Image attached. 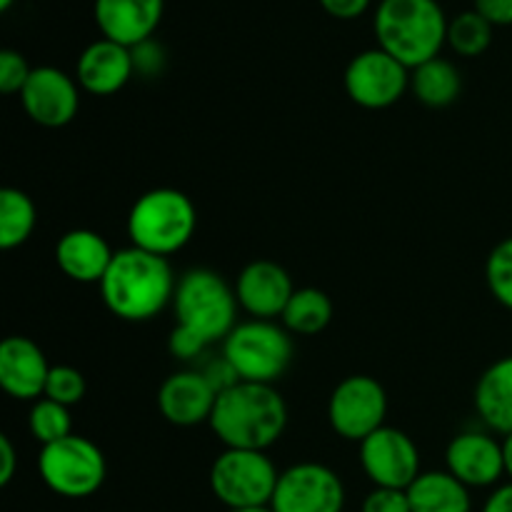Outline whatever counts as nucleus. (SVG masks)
I'll return each instance as SVG.
<instances>
[{
    "mask_svg": "<svg viewBox=\"0 0 512 512\" xmlns=\"http://www.w3.org/2000/svg\"><path fill=\"white\" fill-rule=\"evenodd\" d=\"M410 93L428 108H448L463 93V75L455 63L438 55L410 70Z\"/></svg>",
    "mask_w": 512,
    "mask_h": 512,
    "instance_id": "23",
    "label": "nucleus"
},
{
    "mask_svg": "<svg viewBox=\"0 0 512 512\" xmlns=\"http://www.w3.org/2000/svg\"><path fill=\"white\" fill-rule=\"evenodd\" d=\"M13 3L15 0H0V10H10L13 8Z\"/></svg>",
    "mask_w": 512,
    "mask_h": 512,
    "instance_id": "41",
    "label": "nucleus"
},
{
    "mask_svg": "<svg viewBox=\"0 0 512 512\" xmlns=\"http://www.w3.org/2000/svg\"><path fill=\"white\" fill-rule=\"evenodd\" d=\"M198 210L175 188H155L140 195L128 213V238L133 248L170 258L193 240Z\"/></svg>",
    "mask_w": 512,
    "mask_h": 512,
    "instance_id": "5",
    "label": "nucleus"
},
{
    "mask_svg": "<svg viewBox=\"0 0 512 512\" xmlns=\"http://www.w3.org/2000/svg\"><path fill=\"white\" fill-rule=\"evenodd\" d=\"M288 405L275 385L243 383L218 395L210 430L225 448L268 453L288 428Z\"/></svg>",
    "mask_w": 512,
    "mask_h": 512,
    "instance_id": "2",
    "label": "nucleus"
},
{
    "mask_svg": "<svg viewBox=\"0 0 512 512\" xmlns=\"http://www.w3.org/2000/svg\"><path fill=\"white\" fill-rule=\"evenodd\" d=\"M475 413L490 428V433H512V355L495 360L485 368L475 385Z\"/></svg>",
    "mask_w": 512,
    "mask_h": 512,
    "instance_id": "21",
    "label": "nucleus"
},
{
    "mask_svg": "<svg viewBox=\"0 0 512 512\" xmlns=\"http://www.w3.org/2000/svg\"><path fill=\"white\" fill-rule=\"evenodd\" d=\"M38 473L50 493L68 500H83L103 488L108 463L93 440L68 435L58 443L40 448Z\"/></svg>",
    "mask_w": 512,
    "mask_h": 512,
    "instance_id": "7",
    "label": "nucleus"
},
{
    "mask_svg": "<svg viewBox=\"0 0 512 512\" xmlns=\"http://www.w3.org/2000/svg\"><path fill=\"white\" fill-rule=\"evenodd\" d=\"M278 468L268 453L225 448L210 465V490L228 510L265 508L278 488Z\"/></svg>",
    "mask_w": 512,
    "mask_h": 512,
    "instance_id": "8",
    "label": "nucleus"
},
{
    "mask_svg": "<svg viewBox=\"0 0 512 512\" xmlns=\"http://www.w3.org/2000/svg\"><path fill=\"white\" fill-rule=\"evenodd\" d=\"M53 365L38 343L23 335H10L0 345V388L15 400L35 403L45 395V383Z\"/></svg>",
    "mask_w": 512,
    "mask_h": 512,
    "instance_id": "18",
    "label": "nucleus"
},
{
    "mask_svg": "<svg viewBox=\"0 0 512 512\" xmlns=\"http://www.w3.org/2000/svg\"><path fill=\"white\" fill-rule=\"evenodd\" d=\"M283 328L293 335L313 338L333 320V300L320 288H295L288 308L283 310Z\"/></svg>",
    "mask_w": 512,
    "mask_h": 512,
    "instance_id": "24",
    "label": "nucleus"
},
{
    "mask_svg": "<svg viewBox=\"0 0 512 512\" xmlns=\"http://www.w3.org/2000/svg\"><path fill=\"white\" fill-rule=\"evenodd\" d=\"M495 25L478 10H463L448 23V45L460 58H480L493 43Z\"/></svg>",
    "mask_w": 512,
    "mask_h": 512,
    "instance_id": "26",
    "label": "nucleus"
},
{
    "mask_svg": "<svg viewBox=\"0 0 512 512\" xmlns=\"http://www.w3.org/2000/svg\"><path fill=\"white\" fill-rule=\"evenodd\" d=\"M473 8L495 28L512 25V0H473Z\"/></svg>",
    "mask_w": 512,
    "mask_h": 512,
    "instance_id": "35",
    "label": "nucleus"
},
{
    "mask_svg": "<svg viewBox=\"0 0 512 512\" xmlns=\"http://www.w3.org/2000/svg\"><path fill=\"white\" fill-rule=\"evenodd\" d=\"M115 250L100 233L88 228L68 230L55 245V263L73 283H98L108 273Z\"/></svg>",
    "mask_w": 512,
    "mask_h": 512,
    "instance_id": "20",
    "label": "nucleus"
},
{
    "mask_svg": "<svg viewBox=\"0 0 512 512\" xmlns=\"http://www.w3.org/2000/svg\"><path fill=\"white\" fill-rule=\"evenodd\" d=\"M38 223V210L20 188L0 190V248L15 250L28 243Z\"/></svg>",
    "mask_w": 512,
    "mask_h": 512,
    "instance_id": "25",
    "label": "nucleus"
},
{
    "mask_svg": "<svg viewBox=\"0 0 512 512\" xmlns=\"http://www.w3.org/2000/svg\"><path fill=\"white\" fill-rule=\"evenodd\" d=\"M503 453H505V475H508L512 483V433L503 438Z\"/></svg>",
    "mask_w": 512,
    "mask_h": 512,
    "instance_id": "39",
    "label": "nucleus"
},
{
    "mask_svg": "<svg viewBox=\"0 0 512 512\" xmlns=\"http://www.w3.org/2000/svg\"><path fill=\"white\" fill-rule=\"evenodd\" d=\"M85 375L80 373L73 365H53L48 375V383H45V395L43 398L55 400V403L65 405V408H73L80 400L85 398Z\"/></svg>",
    "mask_w": 512,
    "mask_h": 512,
    "instance_id": "29",
    "label": "nucleus"
},
{
    "mask_svg": "<svg viewBox=\"0 0 512 512\" xmlns=\"http://www.w3.org/2000/svg\"><path fill=\"white\" fill-rule=\"evenodd\" d=\"M238 298L235 288H230L210 268H193L178 280L173 298L175 328L195 335L205 345L223 343L238 325Z\"/></svg>",
    "mask_w": 512,
    "mask_h": 512,
    "instance_id": "4",
    "label": "nucleus"
},
{
    "mask_svg": "<svg viewBox=\"0 0 512 512\" xmlns=\"http://www.w3.org/2000/svg\"><path fill=\"white\" fill-rule=\"evenodd\" d=\"M445 465L468 488H495L505 478L503 440L483 430H465L448 443Z\"/></svg>",
    "mask_w": 512,
    "mask_h": 512,
    "instance_id": "14",
    "label": "nucleus"
},
{
    "mask_svg": "<svg viewBox=\"0 0 512 512\" xmlns=\"http://www.w3.org/2000/svg\"><path fill=\"white\" fill-rule=\"evenodd\" d=\"M410 90V70L383 48L355 55L345 68V93L365 110L393 108Z\"/></svg>",
    "mask_w": 512,
    "mask_h": 512,
    "instance_id": "10",
    "label": "nucleus"
},
{
    "mask_svg": "<svg viewBox=\"0 0 512 512\" xmlns=\"http://www.w3.org/2000/svg\"><path fill=\"white\" fill-rule=\"evenodd\" d=\"M218 393L203 370H178L158 388V410L175 428H195L210 423Z\"/></svg>",
    "mask_w": 512,
    "mask_h": 512,
    "instance_id": "16",
    "label": "nucleus"
},
{
    "mask_svg": "<svg viewBox=\"0 0 512 512\" xmlns=\"http://www.w3.org/2000/svg\"><path fill=\"white\" fill-rule=\"evenodd\" d=\"M203 375H205V378H208V383L213 385V390L218 395L225 393V390H230V388H233V385L240 383V378H238V373H235V368L228 363V360L223 358V355H220L218 360H213V363L205 365Z\"/></svg>",
    "mask_w": 512,
    "mask_h": 512,
    "instance_id": "34",
    "label": "nucleus"
},
{
    "mask_svg": "<svg viewBox=\"0 0 512 512\" xmlns=\"http://www.w3.org/2000/svg\"><path fill=\"white\" fill-rule=\"evenodd\" d=\"M168 350L170 355L178 360H195L198 355H203L205 350H208V345H205L203 340L195 338V335L185 333V330L173 328V333H170L168 338Z\"/></svg>",
    "mask_w": 512,
    "mask_h": 512,
    "instance_id": "33",
    "label": "nucleus"
},
{
    "mask_svg": "<svg viewBox=\"0 0 512 512\" xmlns=\"http://www.w3.org/2000/svg\"><path fill=\"white\" fill-rule=\"evenodd\" d=\"M413 512H473L468 485L460 483L448 470H428L408 488Z\"/></svg>",
    "mask_w": 512,
    "mask_h": 512,
    "instance_id": "22",
    "label": "nucleus"
},
{
    "mask_svg": "<svg viewBox=\"0 0 512 512\" xmlns=\"http://www.w3.org/2000/svg\"><path fill=\"white\" fill-rule=\"evenodd\" d=\"M133 50V63H135V73H140L143 78H155V75L163 73L165 68V50L163 45L155 43L153 38L145 40V43L135 45Z\"/></svg>",
    "mask_w": 512,
    "mask_h": 512,
    "instance_id": "32",
    "label": "nucleus"
},
{
    "mask_svg": "<svg viewBox=\"0 0 512 512\" xmlns=\"http://www.w3.org/2000/svg\"><path fill=\"white\" fill-rule=\"evenodd\" d=\"M320 8L338 20H355L370 8L373 0H318Z\"/></svg>",
    "mask_w": 512,
    "mask_h": 512,
    "instance_id": "36",
    "label": "nucleus"
},
{
    "mask_svg": "<svg viewBox=\"0 0 512 512\" xmlns=\"http://www.w3.org/2000/svg\"><path fill=\"white\" fill-rule=\"evenodd\" d=\"M388 418V393L373 375H348L328 400V423L338 438L363 443Z\"/></svg>",
    "mask_w": 512,
    "mask_h": 512,
    "instance_id": "9",
    "label": "nucleus"
},
{
    "mask_svg": "<svg viewBox=\"0 0 512 512\" xmlns=\"http://www.w3.org/2000/svg\"><path fill=\"white\" fill-rule=\"evenodd\" d=\"M133 75V50L108 38L90 43L75 63V80H78L80 90L98 95V98L120 93Z\"/></svg>",
    "mask_w": 512,
    "mask_h": 512,
    "instance_id": "19",
    "label": "nucleus"
},
{
    "mask_svg": "<svg viewBox=\"0 0 512 512\" xmlns=\"http://www.w3.org/2000/svg\"><path fill=\"white\" fill-rule=\"evenodd\" d=\"M30 73H33V68H30L23 53L10 48H5L3 53H0V90H3L5 95L23 93Z\"/></svg>",
    "mask_w": 512,
    "mask_h": 512,
    "instance_id": "30",
    "label": "nucleus"
},
{
    "mask_svg": "<svg viewBox=\"0 0 512 512\" xmlns=\"http://www.w3.org/2000/svg\"><path fill=\"white\" fill-rule=\"evenodd\" d=\"M175 280L168 258L140 248L115 250L108 273L100 280V298L115 318L125 323H145L173 305Z\"/></svg>",
    "mask_w": 512,
    "mask_h": 512,
    "instance_id": "1",
    "label": "nucleus"
},
{
    "mask_svg": "<svg viewBox=\"0 0 512 512\" xmlns=\"http://www.w3.org/2000/svg\"><path fill=\"white\" fill-rule=\"evenodd\" d=\"M360 465L375 488L408 490L423 473L415 440L390 425H383L360 443Z\"/></svg>",
    "mask_w": 512,
    "mask_h": 512,
    "instance_id": "12",
    "label": "nucleus"
},
{
    "mask_svg": "<svg viewBox=\"0 0 512 512\" xmlns=\"http://www.w3.org/2000/svg\"><path fill=\"white\" fill-rule=\"evenodd\" d=\"M293 338L273 320H245L223 340V358L243 383L275 385L293 363Z\"/></svg>",
    "mask_w": 512,
    "mask_h": 512,
    "instance_id": "6",
    "label": "nucleus"
},
{
    "mask_svg": "<svg viewBox=\"0 0 512 512\" xmlns=\"http://www.w3.org/2000/svg\"><path fill=\"white\" fill-rule=\"evenodd\" d=\"M483 512H512V483L498 485L485 500Z\"/></svg>",
    "mask_w": 512,
    "mask_h": 512,
    "instance_id": "38",
    "label": "nucleus"
},
{
    "mask_svg": "<svg viewBox=\"0 0 512 512\" xmlns=\"http://www.w3.org/2000/svg\"><path fill=\"white\" fill-rule=\"evenodd\" d=\"M25 113L33 123L43 128H63L73 123L80 108V85L60 68L40 65L33 68L23 93H20Z\"/></svg>",
    "mask_w": 512,
    "mask_h": 512,
    "instance_id": "13",
    "label": "nucleus"
},
{
    "mask_svg": "<svg viewBox=\"0 0 512 512\" xmlns=\"http://www.w3.org/2000/svg\"><path fill=\"white\" fill-rule=\"evenodd\" d=\"M485 280H488L490 295L512 313V235L490 250L488 263H485Z\"/></svg>",
    "mask_w": 512,
    "mask_h": 512,
    "instance_id": "28",
    "label": "nucleus"
},
{
    "mask_svg": "<svg viewBox=\"0 0 512 512\" xmlns=\"http://www.w3.org/2000/svg\"><path fill=\"white\" fill-rule=\"evenodd\" d=\"M165 0H95L93 18L100 35L125 48L145 43L160 28Z\"/></svg>",
    "mask_w": 512,
    "mask_h": 512,
    "instance_id": "17",
    "label": "nucleus"
},
{
    "mask_svg": "<svg viewBox=\"0 0 512 512\" xmlns=\"http://www.w3.org/2000/svg\"><path fill=\"white\" fill-rule=\"evenodd\" d=\"M360 512H413V508H410L408 490L373 488L363 500Z\"/></svg>",
    "mask_w": 512,
    "mask_h": 512,
    "instance_id": "31",
    "label": "nucleus"
},
{
    "mask_svg": "<svg viewBox=\"0 0 512 512\" xmlns=\"http://www.w3.org/2000/svg\"><path fill=\"white\" fill-rule=\"evenodd\" d=\"M30 435L38 440L40 445H53L58 440L73 435V418H70V408L55 403L50 398L35 400L28 415Z\"/></svg>",
    "mask_w": 512,
    "mask_h": 512,
    "instance_id": "27",
    "label": "nucleus"
},
{
    "mask_svg": "<svg viewBox=\"0 0 512 512\" xmlns=\"http://www.w3.org/2000/svg\"><path fill=\"white\" fill-rule=\"evenodd\" d=\"M448 23L438 0H380L373 30L378 48L415 70L448 45Z\"/></svg>",
    "mask_w": 512,
    "mask_h": 512,
    "instance_id": "3",
    "label": "nucleus"
},
{
    "mask_svg": "<svg viewBox=\"0 0 512 512\" xmlns=\"http://www.w3.org/2000/svg\"><path fill=\"white\" fill-rule=\"evenodd\" d=\"M228 512H273V508L265 505V508H240V510H228Z\"/></svg>",
    "mask_w": 512,
    "mask_h": 512,
    "instance_id": "40",
    "label": "nucleus"
},
{
    "mask_svg": "<svg viewBox=\"0 0 512 512\" xmlns=\"http://www.w3.org/2000/svg\"><path fill=\"white\" fill-rule=\"evenodd\" d=\"M18 470V453L8 435H0V485H10Z\"/></svg>",
    "mask_w": 512,
    "mask_h": 512,
    "instance_id": "37",
    "label": "nucleus"
},
{
    "mask_svg": "<svg viewBox=\"0 0 512 512\" xmlns=\"http://www.w3.org/2000/svg\"><path fill=\"white\" fill-rule=\"evenodd\" d=\"M238 305L255 320H273L283 315L293 298V278L275 260H253L235 278Z\"/></svg>",
    "mask_w": 512,
    "mask_h": 512,
    "instance_id": "15",
    "label": "nucleus"
},
{
    "mask_svg": "<svg viewBox=\"0 0 512 512\" xmlns=\"http://www.w3.org/2000/svg\"><path fill=\"white\" fill-rule=\"evenodd\" d=\"M273 512H343L345 485L333 468L323 463H295L278 478Z\"/></svg>",
    "mask_w": 512,
    "mask_h": 512,
    "instance_id": "11",
    "label": "nucleus"
}]
</instances>
